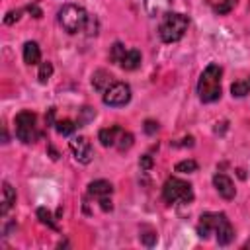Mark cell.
I'll use <instances>...</instances> for the list:
<instances>
[{"mask_svg": "<svg viewBox=\"0 0 250 250\" xmlns=\"http://www.w3.org/2000/svg\"><path fill=\"white\" fill-rule=\"evenodd\" d=\"M57 16H59L61 27L70 35L80 33V31H86V35H96L98 33V20L94 16H90L78 4H64L59 10Z\"/></svg>", "mask_w": 250, "mask_h": 250, "instance_id": "1", "label": "cell"}, {"mask_svg": "<svg viewBox=\"0 0 250 250\" xmlns=\"http://www.w3.org/2000/svg\"><path fill=\"white\" fill-rule=\"evenodd\" d=\"M221 76L223 68L217 62H211L205 66L197 80V96L203 104H213L221 98Z\"/></svg>", "mask_w": 250, "mask_h": 250, "instance_id": "2", "label": "cell"}, {"mask_svg": "<svg viewBox=\"0 0 250 250\" xmlns=\"http://www.w3.org/2000/svg\"><path fill=\"white\" fill-rule=\"evenodd\" d=\"M188 25H189V20L188 16L180 14V12H166L162 18H160V23H158V35L164 43H176L180 41L186 31H188Z\"/></svg>", "mask_w": 250, "mask_h": 250, "instance_id": "3", "label": "cell"}, {"mask_svg": "<svg viewBox=\"0 0 250 250\" xmlns=\"http://www.w3.org/2000/svg\"><path fill=\"white\" fill-rule=\"evenodd\" d=\"M162 197L166 203H191L193 201V188L182 178L170 176L162 186Z\"/></svg>", "mask_w": 250, "mask_h": 250, "instance_id": "4", "label": "cell"}, {"mask_svg": "<svg viewBox=\"0 0 250 250\" xmlns=\"http://www.w3.org/2000/svg\"><path fill=\"white\" fill-rule=\"evenodd\" d=\"M14 125H16V137L18 141H21L23 145H31L37 141L39 137V131H37V115L33 111H20L14 119Z\"/></svg>", "mask_w": 250, "mask_h": 250, "instance_id": "5", "label": "cell"}, {"mask_svg": "<svg viewBox=\"0 0 250 250\" xmlns=\"http://www.w3.org/2000/svg\"><path fill=\"white\" fill-rule=\"evenodd\" d=\"M109 59L111 62L119 64L123 70H137L141 66V51L137 49H125L123 43L115 41L111 45V51H109Z\"/></svg>", "mask_w": 250, "mask_h": 250, "instance_id": "6", "label": "cell"}, {"mask_svg": "<svg viewBox=\"0 0 250 250\" xmlns=\"http://www.w3.org/2000/svg\"><path fill=\"white\" fill-rule=\"evenodd\" d=\"M131 102V86L125 82H113L104 92V104L109 107H123Z\"/></svg>", "mask_w": 250, "mask_h": 250, "instance_id": "7", "label": "cell"}, {"mask_svg": "<svg viewBox=\"0 0 250 250\" xmlns=\"http://www.w3.org/2000/svg\"><path fill=\"white\" fill-rule=\"evenodd\" d=\"M68 146H70L72 156H74L76 162H80V164H90L92 162L94 148H92V143L86 137H72L68 141Z\"/></svg>", "mask_w": 250, "mask_h": 250, "instance_id": "8", "label": "cell"}, {"mask_svg": "<svg viewBox=\"0 0 250 250\" xmlns=\"http://www.w3.org/2000/svg\"><path fill=\"white\" fill-rule=\"evenodd\" d=\"M225 213H203L197 223V234L199 238H209V234H215L219 223L223 221Z\"/></svg>", "mask_w": 250, "mask_h": 250, "instance_id": "9", "label": "cell"}, {"mask_svg": "<svg viewBox=\"0 0 250 250\" xmlns=\"http://www.w3.org/2000/svg\"><path fill=\"white\" fill-rule=\"evenodd\" d=\"M213 186L217 189V193L223 197V199H232L236 195V188H234V182L227 176V174H215L213 176Z\"/></svg>", "mask_w": 250, "mask_h": 250, "instance_id": "10", "label": "cell"}, {"mask_svg": "<svg viewBox=\"0 0 250 250\" xmlns=\"http://www.w3.org/2000/svg\"><path fill=\"white\" fill-rule=\"evenodd\" d=\"M215 236H217V244H219V246H229V244L232 242V238H234V229H232L230 221L227 219V215H225L223 221L219 223V227H217V230H215Z\"/></svg>", "mask_w": 250, "mask_h": 250, "instance_id": "11", "label": "cell"}, {"mask_svg": "<svg viewBox=\"0 0 250 250\" xmlns=\"http://www.w3.org/2000/svg\"><path fill=\"white\" fill-rule=\"evenodd\" d=\"M88 193L96 199H104V197H111L113 193V186L107 182V180H96V182H90L88 186Z\"/></svg>", "mask_w": 250, "mask_h": 250, "instance_id": "12", "label": "cell"}, {"mask_svg": "<svg viewBox=\"0 0 250 250\" xmlns=\"http://www.w3.org/2000/svg\"><path fill=\"white\" fill-rule=\"evenodd\" d=\"M16 203V189L12 188L10 182H4L2 184V199H0V215H8V211L14 207Z\"/></svg>", "mask_w": 250, "mask_h": 250, "instance_id": "13", "label": "cell"}, {"mask_svg": "<svg viewBox=\"0 0 250 250\" xmlns=\"http://www.w3.org/2000/svg\"><path fill=\"white\" fill-rule=\"evenodd\" d=\"M121 127L119 125H111V127H105V129H100L98 133V141L102 143V146H115L117 145V139L121 135Z\"/></svg>", "mask_w": 250, "mask_h": 250, "instance_id": "14", "label": "cell"}, {"mask_svg": "<svg viewBox=\"0 0 250 250\" xmlns=\"http://www.w3.org/2000/svg\"><path fill=\"white\" fill-rule=\"evenodd\" d=\"M113 82H115L113 76H111L107 70H104V68H100V70H96V72L92 74V86H94V90H98V92H102V94H104Z\"/></svg>", "mask_w": 250, "mask_h": 250, "instance_id": "15", "label": "cell"}, {"mask_svg": "<svg viewBox=\"0 0 250 250\" xmlns=\"http://www.w3.org/2000/svg\"><path fill=\"white\" fill-rule=\"evenodd\" d=\"M170 8V0H145V10L150 18H162Z\"/></svg>", "mask_w": 250, "mask_h": 250, "instance_id": "16", "label": "cell"}, {"mask_svg": "<svg viewBox=\"0 0 250 250\" xmlns=\"http://www.w3.org/2000/svg\"><path fill=\"white\" fill-rule=\"evenodd\" d=\"M23 61H25V64H39V61H41V49H39V45L35 43V41H25L23 43Z\"/></svg>", "mask_w": 250, "mask_h": 250, "instance_id": "17", "label": "cell"}, {"mask_svg": "<svg viewBox=\"0 0 250 250\" xmlns=\"http://www.w3.org/2000/svg\"><path fill=\"white\" fill-rule=\"evenodd\" d=\"M230 92H232V96H234V98H244L246 94H250V78L232 82V86H230Z\"/></svg>", "mask_w": 250, "mask_h": 250, "instance_id": "18", "label": "cell"}, {"mask_svg": "<svg viewBox=\"0 0 250 250\" xmlns=\"http://www.w3.org/2000/svg\"><path fill=\"white\" fill-rule=\"evenodd\" d=\"M133 143H135V139H133V135L129 133V131H121V135H119V139H117V145H115V148L119 150V152H125V150H129L131 146H133Z\"/></svg>", "mask_w": 250, "mask_h": 250, "instance_id": "19", "label": "cell"}, {"mask_svg": "<svg viewBox=\"0 0 250 250\" xmlns=\"http://www.w3.org/2000/svg\"><path fill=\"white\" fill-rule=\"evenodd\" d=\"M55 129H57V133H59V135L68 137V135H72V133H74L76 123H74V121H70V119H61V121H57V123H55Z\"/></svg>", "mask_w": 250, "mask_h": 250, "instance_id": "20", "label": "cell"}, {"mask_svg": "<svg viewBox=\"0 0 250 250\" xmlns=\"http://www.w3.org/2000/svg\"><path fill=\"white\" fill-rule=\"evenodd\" d=\"M174 170L180 172V174H191V172L197 170V162L191 160V158H186V160H180V162L174 166Z\"/></svg>", "mask_w": 250, "mask_h": 250, "instance_id": "21", "label": "cell"}, {"mask_svg": "<svg viewBox=\"0 0 250 250\" xmlns=\"http://www.w3.org/2000/svg\"><path fill=\"white\" fill-rule=\"evenodd\" d=\"M51 76H53V64H51L49 61L41 62V64H39V72H37L39 82H41V84H45V82H49V78H51Z\"/></svg>", "mask_w": 250, "mask_h": 250, "instance_id": "22", "label": "cell"}, {"mask_svg": "<svg viewBox=\"0 0 250 250\" xmlns=\"http://www.w3.org/2000/svg\"><path fill=\"white\" fill-rule=\"evenodd\" d=\"M37 217H39V221H41L43 225H47L49 229H57V225H55V221H53V215H51V211H49V209H45V207H39V209H37Z\"/></svg>", "mask_w": 250, "mask_h": 250, "instance_id": "23", "label": "cell"}, {"mask_svg": "<svg viewBox=\"0 0 250 250\" xmlns=\"http://www.w3.org/2000/svg\"><path fill=\"white\" fill-rule=\"evenodd\" d=\"M234 6H236V0H219V4L213 6V10H215V14L223 16V14H229Z\"/></svg>", "mask_w": 250, "mask_h": 250, "instance_id": "24", "label": "cell"}, {"mask_svg": "<svg viewBox=\"0 0 250 250\" xmlns=\"http://www.w3.org/2000/svg\"><path fill=\"white\" fill-rule=\"evenodd\" d=\"M156 240H158V234L154 232V230H146V232H143L141 234V242L145 244V246H154L156 244Z\"/></svg>", "mask_w": 250, "mask_h": 250, "instance_id": "25", "label": "cell"}, {"mask_svg": "<svg viewBox=\"0 0 250 250\" xmlns=\"http://www.w3.org/2000/svg\"><path fill=\"white\" fill-rule=\"evenodd\" d=\"M80 113H82V117L78 119V125H84V123H88L90 119H94V117H96V111H94L92 107H82V109H80Z\"/></svg>", "mask_w": 250, "mask_h": 250, "instance_id": "26", "label": "cell"}, {"mask_svg": "<svg viewBox=\"0 0 250 250\" xmlns=\"http://www.w3.org/2000/svg\"><path fill=\"white\" fill-rule=\"evenodd\" d=\"M20 16H21V10H10V12L4 16V23H6V25H12L14 21L20 20Z\"/></svg>", "mask_w": 250, "mask_h": 250, "instance_id": "27", "label": "cell"}, {"mask_svg": "<svg viewBox=\"0 0 250 250\" xmlns=\"http://www.w3.org/2000/svg\"><path fill=\"white\" fill-rule=\"evenodd\" d=\"M156 131H158V123L152 121V119H146V121H145V133H146V135H154Z\"/></svg>", "mask_w": 250, "mask_h": 250, "instance_id": "28", "label": "cell"}, {"mask_svg": "<svg viewBox=\"0 0 250 250\" xmlns=\"http://www.w3.org/2000/svg\"><path fill=\"white\" fill-rule=\"evenodd\" d=\"M139 164H141L143 170H150V168H152V158H150V154H143L141 160H139Z\"/></svg>", "mask_w": 250, "mask_h": 250, "instance_id": "29", "label": "cell"}, {"mask_svg": "<svg viewBox=\"0 0 250 250\" xmlns=\"http://www.w3.org/2000/svg\"><path fill=\"white\" fill-rule=\"evenodd\" d=\"M55 107H49V111H47V115H45V121H47V125H55L57 121H55Z\"/></svg>", "mask_w": 250, "mask_h": 250, "instance_id": "30", "label": "cell"}, {"mask_svg": "<svg viewBox=\"0 0 250 250\" xmlns=\"http://www.w3.org/2000/svg\"><path fill=\"white\" fill-rule=\"evenodd\" d=\"M25 10H27L29 14H33V18H41V16H43V14H41V10H39V8L35 6V4H29V6L25 8Z\"/></svg>", "mask_w": 250, "mask_h": 250, "instance_id": "31", "label": "cell"}, {"mask_svg": "<svg viewBox=\"0 0 250 250\" xmlns=\"http://www.w3.org/2000/svg\"><path fill=\"white\" fill-rule=\"evenodd\" d=\"M244 248H246V250H250V238H248V240L244 242Z\"/></svg>", "mask_w": 250, "mask_h": 250, "instance_id": "32", "label": "cell"}]
</instances>
